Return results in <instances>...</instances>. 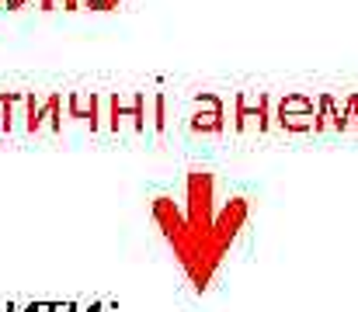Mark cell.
<instances>
[{
	"label": "cell",
	"instance_id": "6",
	"mask_svg": "<svg viewBox=\"0 0 358 312\" xmlns=\"http://www.w3.org/2000/svg\"><path fill=\"white\" fill-rule=\"evenodd\" d=\"M0 3H3V0H0Z\"/></svg>",
	"mask_w": 358,
	"mask_h": 312
},
{
	"label": "cell",
	"instance_id": "5",
	"mask_svg": "<svg viewBox=\"0 0 358 312\" xmlns=\"http://www.w3.org/2000/svg\"><path fill=\"white\" fill-rule=\"evenodd\" d=\"M10 10L17 7H38V10H52V7H63V0H3Z\"/></svg>",
	"mask_w": 358,
	"mask_h": 312
},
{
	"label": "cell",
	"instance_id": "2",
	"mask_svg": "<svg viewBox=\"0 0 358 312\" xmlns=\"http://www.w3.org/2000/svg\"><path fill=\"white\" fill-rule=\"evenodd\" d=\"M278 121H282V125H289V128H317V111H313V104L306 101V98L292 94V98H285V101H282Z\"/></svg>",
	"mask_w": 358,
	"mask_h": 312
},
{
	"label": "cell",
	"instance_id": "4",
	"mask_svg": "<svg viewBox=\"0 0 358 312\" xmlns=\"http://www.w3.org/2000/svg\"><path fill=\"white\" fill-rule=\"evenodd\" d=\"M70 118H84V121H91V128H98V111H101V98L98 94H87V91H77V94H70Z\"/></svg>",
	"mask_w": 358,
	"mask_h": 312
},
{
	"label": "cell",
	"instance_id": "1",
	"mask_svg": "<svg viewBox=\"0 0 358 312\" xmlns=\"http://www.w3.org/2000/svg\"><path fill=\"white\" fill-rule=\"evenodd\" d=\"M195 132H223V101L216 94L195 98V114H192Z\"/></svg>",
	"mask_w": 358,
	"mask_h": 312
},
{
	"label": "cell",
	"instance_id": "3",
	"mask_svg": "<svg viewBox=\"0 0 358 312\" xmlns=\"http://www.w3.org/2000/svg\"><path fill=\"white\" fill-rule=\"evenodd\" d=\"M250 104H254V94H240L237 98L234 128H240V132H247V128H264V125H268V98L261 94L257 107H250Z\"/></svg>",
	"mask_w": 358,
	"mask_h": 312
}]
</instances>
